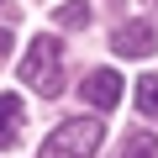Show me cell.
Listing matches in <instances>:
<instances>
[{
    "label": "cell",
    "mask_w": 158,
    "mask_h": 158,
    "mask_svg": "<svg viewBox=\"0 0 158 158\" xmlns=\"http://www.w3.org/2000/svg\"><path fill=\"white\" fill-rule=\"evenodd\" d=\"M137 106H142L148 116H158V74H148V79H137Z\"/></svg>",
    "instance_id": "8"
},
{
    "label": "cell",
    "mask_w": 158,
    "mask_h": 158,
    "mask_svg": "<svg viewBox=\"0 0 158 158\" xmlns=\"http://www.w3.org/2000/svg\"><path fill=\"white\" fill-rule=\"evenodd\" d=\"M111 48H116L121 58H148V53L158 48V32H153L148 21H121V27L111 32Z\"/></svg>",
    "instance_id": "3"
},
{
    "label": "cell",
    "mask_w": 158,
    "mask_h": 158,
    "mask_svg": "<svg viewBox=\"0 0 158 158\" xmlns=\"http://www.w3.org/2000/svg\"><path fill=\"white\" fill-rule=\"evenodd\" d=\"M100 137H106V127L95 116H69V121H58L48 132V142H42L37 158H95Z\"/></svg>",
    "instance_id": "1"
},
{
    "label": "cell",
    "mask_w": 158,
    "mask_h": 158,
    "mask_svg": "<svg viewBox=\"0 0 158 158\" xmlns=\"http://www.w3.org/2000/svg\"><path fill=\"white\" fill-rule=\"evenodd\" d=\"M0 6H6V0H0Z\"/></svg>",
    "instance_id": "9"
},
{
    "label": "cell",
    "mask_w": 158,
    "mask_h": 158,
    "mask_svg": "<svg viewBox=\"0 0 158 158\" xmlns=\"http://www.w3.org/2000/svg\"><path fill=\"white\" fill-rule=\"evenodd\" d=\"M58 27H63V32L90 27V0H63V6H58Z\"/></svg>",
    "instance_id": "6"
},
{
    "label": "cell",
    "mask_w": 158,
    "mask_h": 158,
    "mask_svg": "<svg viewBox=\"0 0 158 158\" xmlns=\"http://www.w3.org/2000/svg\"><path fill=\"white\" fill-rule=\"evenodd\" d=\"M121 90H127V85H121V74H116V69H95V74L85 79V90H79V95H85L95 111H111V106L121 100Z\"/></svg>",
    "instance_id": "4"
},
{
    "label": "cell",
    "mask_w": 158,
    "mask_h": 158,
    "mask_svg": "<svg viewBox=\"0 0 158 158\" xmlns=\"http://www.w3.org/2000/svg\"><path fill=\"white\" fill-rule=\"evenodd\" d=\"M121 158H158V137L153 132H132L127 148H121Z\"/></svg>",
    "instance_id": "7"
},
{
    "label": "cell",
    "mask_w": 158,
    "mask_h": 158,
    "mask_svg": "<svg viewBox=\"0 0 158 158\" xmlns=\"http://www.w3.org/2000/svg\"><path fill=\"white\" fill-rule=\"evenodd\" d=\"M27 132V106L16 95H0V153H11Z\"/></svg>",
    "instance_id": "5"
},
{
    "label": "cell",
    "mask_w": 158,
    "mask_h": 158,
    "mask_svg": "<svg viewBox=\"0 0 158 158\" xmlns=\"http://www.w3.org/2000/svg\"><path fill=\"white\" fill-rule=\"evenodd\" d=\"M21 85L37 90V95H58V90H63V48H58V37L42 32V37L27 48V58H21Z\"/></svg>",
    "instance_id": "2"
}]
</instances>
